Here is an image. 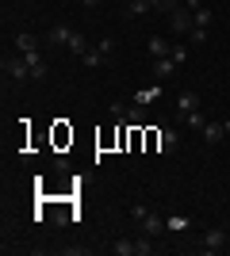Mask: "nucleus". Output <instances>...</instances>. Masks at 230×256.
<instances>
[{"label": "nucleus", "instance_id": "f257e3e1", "mask_svg": "<svg viewBox=\"0 0 230 256\" xmlns=\"http://www.w3.org/2000/svg\"><path fill=\"white\" fill-rule=\"evenodd\" d=\"M111 252H115V256H150L153 252V245H150V237H134V241H131V237H119V241H115V245H111Z\"/></svg>", "mask_w": 230, "mask_h": 256}, {"label": "nucleus", "instance_id": "f03ea898", "mask_svg": "<svg viewBox=\"0 0 230 256\" xmlns=\"http://www.w3.org/2000/svg\"><path fill=\"white\" fill-rule=\"evenodd\" d=\"M4 76H12L16 84H23V80H31V65H27V58H4Z\"/></svg>", "mask_w": 230, "mask_h": 256}, {"label": "nucleus", "instance_id": "7ed1b4c3", "mask_svg": "<svg viewBox=\"0 0 230 256\" xmlns=\"http://www.w3.org/2000/svg\"><path fill=\"white\" fill-rule=\"evenodd\" d=\"M199 241H203V252H222V248H226V230H219V226H207Z\"/></svg>", "mask_w": 230, "mask_h": 256}, {"label": "nucleus", "instance_id": "20e7f679", "mask_svg": "<svg viewBox=\"0 0 230 256\" xmlns=\"http://www.w3.org/2000/svg\"><path fill=\"white\" fill-rule=\"evenodd\" d=\"M111 115L115 118H131L134 126H138V122H146V111H142V104H111Z\"/></svg>", "mask_w": 230, "mask_h": 256}, {"label": "nucleus", "instance_id": "39448f33", "mask_svg": "<svg viewBox=\"0 0 230 256\" xmlns=\"http://www.w3.org/2000/svg\"><path fill=\"white\" fill-rule=\"evenodd\" d=\"M169 27H173V31H192V27H196V16H192V8H176V12H169Z\"/></svg>", "mask_w": 230, "mask_h": 256}, {"label": "nucleus", "instance_id": "423d86ee", "mask_svg": "<svg viewBox=\"0 0 230 256\" xmlns=\"http://www.w3.org/2000/svg\"><path fill=\"white\" fill-rule=\"evenodd\" d=\"M192 111H199V96H196V92H180V100H176V115H180V122H184Z\"/></svg>", "mask_w": 230, "mask_h": 256}, {"label": "nucleus", "instance_id": "0eeeda50", "mask_svg": "<svg viewBox=\"0 0 230 256\" xmlns=\"http://www.w3.org/2000/svg\"><path fill=\"white\" fill-rule=\"evenodd\" d=\"M146 50H150V58H169V54H173V42H169L165 34H150Z\"/></svg>", "mask_w": 230, "mask_h": 256}, {"label": "nucleus", "instance_id": "6e6552de", "mask_svg": "<svg viewBox=\"0 0 230 256\" xmlns=\"http://www.w3.org/2000/svg\"><path fill=\"white\" fill-rule=\"evenodd\" d=\"M138 226H142V234H146V237H161V234H165V218H161V214H153V210L146 214Z\"/></svg>", "mask_w": 230, "mask_h": 256}, {"label": "nucleus", "instance_id": "1a4fd4ad", "mask_svg": "<svg viewBox=\"0 0 230 256\" xmlns=\"http://www.w3.org/2000/svg\"><path fill=\"white\" fill-rule=\"evenodd\" d=\"M69 38H73V31H69L66 23H54V27L46 31V42L50 46H69Z\"/></svg>", "mask_w": 230, "mask_h": 256}, {"label": "nucleus", "instance_id": "9d476101", "mask_svg": "<svg viewBox=\"0 0 230 256\" xmlns=\"http://www.w3.org/2000/svg\"><path fill=\"white\" fill-rule=\"evenodd\" d=\"M176 146H180V138H176V130H157V150L161 153H176Z\"/></svg>", "mask_w": 230, "mask_h": 256}, {"label": "nucleus", "instance_id": "9b49d317", "mask_svg": "<svg viewBox=\"0 0 230 256\" xmlns=\"http://www.w3.org/2000/svg\"><path fill=\"white\" fill-rule=\"evenodd\" d=\"M173 73H176V62H173V58H153V76H157V80H169Z\"/></svg>", "mask_w": 230, "mask_h": 256}, {"label": "nucleus", "instance_id": "f8f14e48", "mask_svg": "<svg viewBox=\"0 0 230 256\" xmlns=\"http://www.w3.org/2000/svg\"><path fill=\"white\" fill-rule=\"evenodd\" d=\"M150 12H153V0H131V4H127V16H131V20H142Z\"/></svg>", "mask_w": 230, "mask_h": 256}, {"label": "nucleus", "instance_id": "ddd939ff", "mask_svg": "<svg viewBox=\"0 0 230 256\" xmlns=\"http://www.w3.org/2000/svg\"><path fill=\"white\" fill-rule=\"evenodd\" d=\"M92 50V46H88V38L81 31H73V38H69V54H73V58H85V54Z\"/></svg>", "mask_w": 230, "mask_h": 256}, {"label": "nucleus", "instance_id": "4468645a", "mask_svg": "<svg viewBox=\"0 0 230 256\" xmlns=\"http://www.w3.org/2000/svg\"><path fill=\"white\" fill-rule=\"evenodd\" d=\"M16 50H20V54H35V50H39V38H35V34H27V31L16 34Z\"/></svg>", "mask_w": 230, "mask_h": 256}, {"label": "nucleus", "instance_id": "2eb2a0df", "mask_svg": "<svg viewBox=\"0 0 230 256\" xmlns=\"http://www.w3.org/2000/svg\"><path fill=\"white\" fill-rule=\"evenodd\" d=\"M222 134H226V126H222V122H207V126H203V142H207V146L222 142Z\"/></svg>", "mask_w": 230, "mask_h": 256}, {"label": "nucleus", "instance_id": "dca6fc26", "mask_svg": "<svg viewBox=\"0 0 230 256\" xmlns=\"http://www.w3.org/2000/svg\"><path fill=\"white\" fill-rule=\"evenodd\" d=\"M157 96H161V84H146L142 92L134 96V104H142V107H146V104H150V100H157Z\"/></svg>", "mask_w": 230, "mask_h": 256}, {"label": "nucleus", "instance_id": "f3484780", "mask_svg": "<svg viewBox=\"0 0 230 256\" xmlns=\"http://www.w3.org/2000/svg\"><path fill=\"white\" fill-rule=\"evenodd\" d=\"M96 50H100V58H104V65H108L111 58H115V38H100Z\"/></svg>", "mask_w": 230, "mask_h": 256}, {"label": "nucleus", "instance_id": "a211bd4d", "mask_svg": "<svg viewBox=\"0 0 230 256\" xmlns=\"http://www.w3.org/2000/svg\"><path fill=\"white\" fill-rule=\"evenodd\" d=\"M165 230L180 234V230H188V218H184V214H169V218H165Z\"/></svg>", "mask_w": 230, "mask_h": 256}, {"label": "nucleus", "instance_id": "6ab92c4d", "mask_svg": "<svg viewBox=\"0 0 230 256\" xmlns=\"http://www.w3.org/2000/svg\"><path fill=\"white\" fill-rule=\"evenodd\" d=\"M192 16H196V27H203V31H207V27H211V16H215V12H211L207 4H203V8H196Z\"/></svg>", "mask_w": 230, "mask_h": 256}, {"label": "nucleus", "instance_id": "aec40b11", "mask_svg": "<svg viewBox=\"0 0 230 256\" xmlns=\"http://www.w3.org/2000/svg\"><path fill=\"white\" fill-rule=\"evenodd\" d=\"M184 122H188L192 130H203V126H207V118H203V111H192V115H188Z\"/></svg>", "mask_w": 230, "mask_h": 256}, {"label": "nucleus", "instance_id": "412c9836", "mask_svg": "<svg viewBox=\"0 0 230 256\" xmlns=\"http://www.w3.org/2000/svg\"><path fill=\"white\" fill-rule=\"evenodd\" d=\"M188 38H192V46H203V42H207V31H203V27H192Z\"/></svg>", "mask_w": 230, "mask_h": 256}, {"label": "nucleus", "instance_id": "4be33fe9", "mask_svg": "<svg viewBox=\"0 0 230 256\" xmlns=\"http://www.w3.org/2000/svg\"><path fill=\"white\" fill-rule=\"evenodd\" d=\"M146 214H150V206H146V203H131V218H134V222H142Z\"/></svg>", "mask_w": 230, "mask_h": 256}, {"label": "nucleus", "instance_id": "5701e85b", "mask_svg": "<svg viewBox=\"0 0 230 256\" xmlns=\"http://www.w3.org/2000/svg\"><path fill=\"white\" fill-rule=\"evenodd\" d=\"M153 12H165V16H169V12H176V0H153Z\"/></svg>", "mask_w": 230, "mask_h": 256}, {"label": "nucleus", "instance_id": "b1692460", "mask_svg": "<svg viewBox=\"0 0 230 256\" xmlns=\"http://www.w3.org/2000/svg\"><path fill=\"white\" fill-rule=\"evenodd\" d=\"M169 58H173V62L180 65V62H184V58H188V46H173V54H169Z\"/></svg>", "mask_w": 230, "mask_h": 256}, {"label": "nucleus", "instance_id": "393cba45", "mask_svg": "<svg viewBox=\"0 0 230 256\" xmlns=\"http://www.w3.org/2000/svg\"><path fill=\"white\" fill-rule=\"evenodd\" d=\"M184 4H188L192 12H196V8H203V0H184Z\"/></svg>", "mask_w": 230, "mask_h": 256}, {"label": "nucleus", "instance_id": "a878e982", "mask_svg": "<svg viewBox=\"0 0 230 256\" xmlns=\"http://www.w3.org/2000/svg\"><path fill=\"white\" fill-rule=\"evenodd\" d=\"M81 4H85V8H92V4H100V0H81Z\"/></svg>", "mask_w": 230, "mask_h": 256}, {"label": "nucleus", "instance_id": "bb28decb", "mask_svg": "<svg viewBox=\"0 0 230 256\" xmlns=\"http://www.w3.org/2000/svg\"><path fill=\"white\" fill-rule=\"evenodd\" d=\"M222 126H226V134H230V118H226V122H222Z\"/></svg>", "mask_w": 230, "mask_h": 256}]
</instances>
